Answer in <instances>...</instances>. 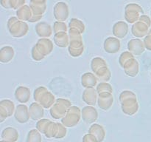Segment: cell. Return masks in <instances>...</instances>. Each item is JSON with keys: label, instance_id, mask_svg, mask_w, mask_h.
Segmentation results:
<instances>
[{"label": "cell", "instance_id": "1", "mask_svg": "<svg viewBox=\"0 0 151 142\" xmlns=\"http://www.w3.org/2000/svg\"><path fill=\"white\" fill-rule=\"evenodd\" d=\"M80 118H81V116H80L79 109L73 108L72 110H70L66 114V116L63 117L62 119V123L66 127H72L78 124Z\"/></svg>", "mask_w": 151, "mask_h": 142}, {"label": "cell", "instance_id": "2", "mask_svg": "<svg viewBox=\"0 0 151 142\" xmlns=\"http://www.w3.org/2000/svg\"><path fill=\"white\" fill-rule=\"evenodd\" d=\"M19 138V133L13 127H7L1 133V138L6 142H16Z\"/></svg>", "mask_w": 151, "mask_h": 142}, {"label": "cell", "instance_id": "3", "mask_svg": "<svg viewBox=\"0 0 151 142\" xmlns=\"http://www.w3.org/2000/svg\"><path fill=\"white\" fill-rule=\"evenodd\" d=\"M82 117L85 122L88 123V124L94 123L97 118V111H96V109L91 107L85 108L83 110Z\"/></svg>", "mask_w": 151, "mask_h": 142}, {"label": "cell", "instance_id": "4", "mask_svg": "<svg viewBox=\"0 0 151 142\" xmlns=\"http://www.w3.org/2000/svg\"><path fill=\"white\" fill-rule=\"evenodd\" d=\"M89 133L96 136L99 142H102L105 138L106 133L105 130L102 126L99 124H93L89 129Z\"/></svg>", "mask_w": 151, "mask_h": 142}, {"label": "cell", "instance_id": "5", "mask_svg": "<svg viewBox=\"0 0 151 142\" xmlns=\"http://www.w3.org/2000/svg\"><path fill=\"white\" fill-rule=\"evenodd\" d=\"M24 106H20V107L17 108L16 109V114H15V117H16V121H19V123H26L27 121L29 120V115L28 114L27 108L23 107Z\"/></svg>", "mask_w": 151, "mask_h": 142}, {"label": "cell", "instance_id": "6", "mask_svg": "<svg viewBox=\"0 0 151 142\" xmlns=\"http://www.w3.org/2000/svg\"><path fill=\"white\" fill-rule=\"evenodd\" d=\"M41 135L38 130H32L28 133L27 142H41Z\"/></svg>", "mask_w": 151, "mask_h": 142}, {"label": "cell", "instance_id": "7", "mask_svg": "<svg viewBox=\"0 0 151 142\" xmlns=\"http://www.w3.org/2000/svg\"><path fill=\"white\" fill-rule=\"evenodd\" d=\"M51 123H52L51 121H49V120H46V119L41 120V121H39L38 123H37V125H36L37 130H38L40 133H44V134H45L46 131H47V130L48 129L49 126L50 125Z\"/></svg>", "mask_w": 151, "mask_h": 142}, {"label": "cell", "instance_id": "8", "mask_svg": "<svg viewBox=\"0 0 151 142\" xmlns=\"http://www.w3.org/2000/svg\"><path fill=\"white\" fill-rule=\"evenodd\" d=\"M58 124H55V123H51L50 125L49 126L48 129L46 131L45 135L47 138H55L56 135L58 133Z\"/></svg>", "mask_w": 151, "mask_h": 142}, {"label": "cell", "instance_id": "9", "mask_svg": "<svg viewBox=\"0 0 151 142\" xmlns=\"http://www.w3.org/2000/svg\"><path fill=\"white\" fill-rule=\"evenodd\" d=\"M58 133L56 135L55 138H62L66 135V129L60 124H58Z\"/></svg>", "mask_w": 151, "mask_h": 142}, {"label": "cell", "instance_id": "10", "mask_svg": "<svg viewBox=\"0 0 151 142\" xmlns=\"http://www.w3.org/2000/svg\"><path fill=\"white\" fill-rule=\"evenodd\" d=\"M83 142H99L95 135L91 133L86 134L83 138Z\"/></svg>", "mask_w": 151, "mask_h": 142}, {"label": "cell", "instance_id": "11", "mask_svg": "<svg viewBox=\"0 0 151 142\" xmlns=\"http://www.w3.org/2000/svg\"><path fill=\"white\" fill-rule=\"evenodd\" d=\"M1 142H6V141H1Z\"/></svg>", "mask_w": 151, "mask_h": 142}]
</instances>
